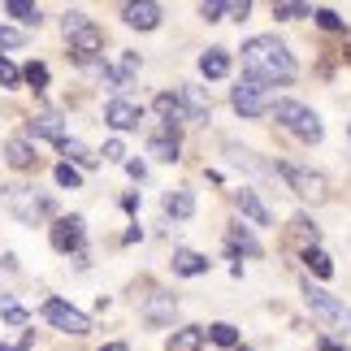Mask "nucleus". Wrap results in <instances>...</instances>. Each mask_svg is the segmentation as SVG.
Here are the masks:
<instances>
[{"instance_id": "7", "label": "nucleus", "mask_w": 351, "mask_h": 351, "mask_svg": "<svg viewBox=\"0 0 351 351\" xmlns=\"http://www.w3.org/2000/svg\"><path fill=\"white\" fill-rule=\"evenodd\" d=\"M44 321H52L57 330H65V334H74V339H83V334L91 330V321L78 313V308H70L65 300H48L44 304Z\"/></svg>"}, {"instance_id": "8", "label": "nucleus", "mask_w": 351, "mask_h": 351, "mask_svg": "<svg viewBox=\"0 0 351 351\" xmlns=\"http://www.w3.org/2000/svg\"><path fill=\"white\" fill-rule=\"evenodd\" d=\"M70 52H74L78 65H96V57L104 52V31H100L96 22H87L78 35H70Z\"/></svg>"}, {"instance_id": "22", "label": "nucleus", "mask_w": 351, "mask_h": 351, "mask_svg": "<svg viewBox=\"0 0 351 351\" xmlns=\"http://www.w3.org/2000/svg\"><path fill=\"white\" fill-rule=\"evenodd\" d=\"M5 13H9V18H18V22H26V26H39V22H44L39 5H31V0H5Z\"/></svg>"}, {"instance_id": "13", "label": "nucleus", "mask_w": 351, "mask_h": 351, "mask_svg": "<svg viewBox=\"0 0 351 351\" xmlns=\"http://www.w3.org/2000/svg\"><path fill=\"white\" fill-rule=\"evenodd\" d=\"M121 18H126L134 31H156L160 26V5H152V0H134V5L121 9Z\"/></svg>"}, {"instance_id": "27", "label": "nucleus", "mask_w": 351, "mask_h": 351, "mask_svg": "<svg viewBox=\"0 0 351 351\" xmlns=\"http://www.w3.org/2000/svg\"><path fill=\"white\" fill-rule=\"evenodd\" d=\"M274 18L300 22V18H313V9H308V5H295V0H278V5H274Z\"/></svg>"}, {"instance_id": "12", "label": "nucleus", "mask_w": 351, "mask_h": 351, "mask_svg": "<svg viewBox=\"0 0 351 351\" xmlns=\"http://www.w3.org/2000/svg\"><path fill=\"white\" fill-rule=\"evenodd\" d=\"M178 100H182V109H186V121H208V117H213V104H208V96H204V87L182 83Z\"/></svg>"}, {"instance_id": "34", "label": "nucleus", "mask_w": 351, "mask_h": 351, "mask_svg": "<svg viewBox=\"0 0 351 351\" xmlns=\"http://www.w3.org/2000/svg\"><path fill=\"white\" fill-rule=\"evenodd\" d=\"M0 83H5V87H18L22 83V70L13 61H5V57H0Z\"/></svg>"}, {"instance_id": "32", "label": "nucleus", "mask_w": 351, "mask_h": 351, "mask_svg": "<svg viewBox=\"0 0 351 351\" xmlns=\"http://www.w3.org/2000/svg\"><path fill=\"white\" fill-rule=\"evenodd\" d=\"M313 18H317L321 31H343V18H339L334 9H313Z\"/></svg>"}, {"instance_id": "44", "label": "nucleus", "mask_w": 351, "mask_h": 351, "mask_svg": "<svg viewBox=\"0 0 351 351\" xmlns=\"http://www.w3.org/2000/svg\"><path fill=\"white\" fill-rule=\"evenodd\" d=\"M347 326H351V321H347Z\"/></svg>"}, {"instance_id": "25", "label": "nucleus", "mask_w": 351, "mask_h": 351, "mask_svg": "<svg viewBox=\"0 0 351 351\" xmlns=\"http://www.w3.org/2000/svg\"><path fill=\"white\" fill-rule=\"evenodd\" d=\"M147 152H152L156 160H178V139H173V134H152V143H147Z\"/></svg>"}, {"instance_id": "29", "label": "nucleus", "mask_w": 351, "mask_h": 351, "mask_svg": "<svg viewBox=\"0 0 351 351\" xmlns=\"http://www.w3.org/2000/svg\"><path fill=\"white\" fill-rule=\"evenodd\" d=\"M291 234L300 239L304 247H317V226L308 221V217H295V221H291Z\"/></svg>"}, {"instance_id": "39", "label": "nucleus", "mask_w": 351, "mask_h": 351, "mask_svg": "<svg viewBox=\"0 0 351 351\" xmlns=\"http://www.w3.org/2000/svg\"><path fill=\"white\" fill-rule=\"evenodd\" d=\"M126 156V147H121V139H109L104 143V160H121Z\"/></svg>"}, {"instance_id": "38", "label": "nucleus", "mask_w": 351, "mask_h": 351, "mask_svg": "<svg viewBox=\"0 0 351 351\" xmlns=\"http://www.w3.org/2000/svg\"><path fill=\"white\" fill-rule=\"evenodd\" d=\"M247 13H252V5H247V0H234V5H226V18H234V22H243Z\"/></svg>"}, {"instance_id": "11", "label": "nucleus", "mask_w": 351, "mask_h": 351, "mask_svg": "<svg viewBox=\"0 0 351 351\" xmlns=\"http://www.w3.org/2000/svg\"><path fill=\"white\" fill-rule=\"evenodd\" d=\"M52 247L57 252H78L83 247V217H61L52 226Z\"/></svg>"}, {"instance_id": "23", "label": "nucleus", "mask_w": 351, "mask_h": 351, "mask_svg": "<svg viewBox=\"0 0 351 351\" xmlns=\"http://www.w3.org/2000/svg\"><path fill=\"white\" fill-rule=\"evenodd\" d=\"M226 243H230V252H243V256H261V243L252 239V230H243V226H230V234H226Z\"/></svg>"}, {"instance_id": "28", "label": "nucleus", "mask_w": 351, "mask_h": 351, "mask_svg": "<svg viewBox=\"0 0 351 351\" xmlns=\"http://www.w3.org/2000/svg\"><path fill=\"white\" fill-rule=\"evenodd\" d=\"M208 339L217 343V347H239V330L230 326V321H217V326L208 330Z\"/></svg>"}, {"instance_id": "26", "label": "nucleus", "mask_w": 351, "mask_h": 351, "mask_svg": "<svg viewBox=\"0 0 351 351\" xmlns=\"http://www.w3.org/2000/svg\"><path fill=\"white\" fill-rule=\"evenodd\" d=\"M304 265L313 269L317 278H330V274H334V261H330V256L321 252V247H304Z\"/></svg>"}, {"instance_id": "14", "label": "nucleus", "mask_w": 351, "mask_h": 351, "mask_svg": "<svg viewBox=\"0 0 351 351\" xmlns=\"http://www.w3.org/2000/svg\"><path fill=\"white\" fill-rule=\"evenodd\" d=\"M234 204H239L243 217H252L256 226H274V213H269V208L261 204V195L247 191V186H243V191H234Z\"/></svg>"}, {"instance_id": "20", "label": "nucleus", "mask_w": 351, "mask_h": 351, "mask_svg": "<svg viewBox=\"0 0 351 351\" xmlns=\"http://www.w3.org/2000/svg\"><path fill=\"white\" fill-rule=\"evenodd\" d=\"M5 160H9L13 169H35L39 156H35V147L26 143V139H9V143H5Z\"/></svg>"}, {"instance_id": "9", "label": "nucleus", "mask_w": 351, "mask_h": 351, "mask_svg": "<svg viewBox=\"0 0 351 351\" xmlns=\"http://www.w3.org/2000/svg\"><path fill=\"white\" fill-rule=\"evenodd\" d=\"M104 121H109L113 130H134L143 121V109L134 100H109L104 104Z\"/></svg>"}, {"instance_id": "31", "label": "nucleus", "mask_w": 351, "mask_h": 351, "mask_svg": "<svg viewBox=\"0 0 351 351\" xmlns=\"http://www.w3.org/2000/svg\"><path fill=\"white\" fill-rule=\"evenodd\" d=\"M22 78H26V83H31L35 91H44V87H48V65L31 61V65H26V70H22Z\"/></svg>"}, {"instance_id": "35", "label": "nucleus", "mask_w": 351, "mask_h": 351, "mask_svg": "<svg viewBox=\"0 0 351 351\" xmlns=\"http://www.w3.org/2000/svg\"><path fill=\"white\" fill-rule=\"evenodd\" d=\"M61 26H65V35H78V31H83V26H87V13L70 9V13H65V18H61Z\"/></svg>"}, {"instance_id": "21", "label": "nucleus", "mask_w": 351, "mask_h": 351, "mask_svg": "<svg viewBox=\"0 0 351 351\" xmlns=\"http://www.w3.org/2000/svg\"><path fill=\"white\" fill-rule=\"evenodd\" d=\"M143 317L152 321V326H165V321H173V295H152L143 308Z\"/></svg>"}, {"instance_id": "36", "label": "nucleus", "mask_w": 351, "mask_h": 351, "mask_svg": "<svg viewBox=\"0 0 351 351\" xmlns=\"http://www.w3.org/2000/svg\"><path fill=\"white\" fill-rule=\"evenodd\" d=\"M22 44H26L22 31H13V26H0V48H22Z\"/></svg>"}, {"instance_id": "42", "label": "nucleus", "mask_w": 351, "mask_h": 351, "mask_svg": "<svg viewBox=\"0 0 351 351\" xmlns=\"http://www.w3.org/2000/svg\"><path fill=\"white\" fill-rule=\"evenodd\" d=\"M239 351H252V347H239Z\"/></svg>"}, {"instance_id": "30", "label": "nucleus", "mask_w": 351, "mask_h": 351, "mask_svg": "<svg viewBox=\"0 0 351 351\" xmlns=\"http://www.w3.org/2000/svg\"><path fill=\"white\" fill-rule=\"evenodd\" d=\"M0 317L13 321V326H26V308L18 300H9V295H0Z\"/></svg>"}, {"instance_id": "18", "label": "nucleus", "mask_w": 351, "mask_h": 351, "mask_svg": "<svg viewBox=\"0 0 351 351\" xmlns=\"http://www.w3.org/2000/svg\"><path fill=\"white\" fill-rule=\"evenodd\" d=\"M204 339L208 334L199 326H182V330L169 334V351H204Z\"/></svg>"}, {"instance_id": "19", "label": "nucleus", "mask_w": 351, "mask_h": 351, "mask_svg": "<svg viewBox=\"0 0 351 351\" xmlns=\"http://www.w3.org/2000/svg\"><path fill=\"white\" fill-rule=\"evenodd\" d=\"M199 74H204V78H226V74H230V52H226V48H208L204 57H199Z\"/></svg>"}, {"instance_id": "2", "label": "nucleus", "mask_w": 351, "mask_h": 351, "mask_svg": "<svg viewBox=\"0 0 351 351\" xmlns=\"http://www.w3.org/2000/svg\"><path fill=\"white\" fill-rule=\"evenodd\" d=\"M269 113H274V117L282 121V126H287V130L295 134V139H304V143H321V134H326L321 117H317L313 109H308V104H300V100H278Z\"/></svg>"}, {"instance_id": "10", "label": "nucleus", "mask_w": 351, "mask_h": 351, "mask_svg": "<svg viewBox=\"0 0 351 351\" xmlns=\"http://www.w3.org/2000/svg\"><path fill=\"white\" fill-rule=\"evenodd\" d=\"M152 109H156V117H160V121H165V134H173V139H178V126L186 121L182 100H178V96H169V91H160V96L152 100Z\"/></svg>"}, {"instance_id": "24", "label": "nucleus", "mask_w": 351, "mask_h": 351, "mask_svg": "<svg viewBox=\"0 0 351 351\" xmlns=\"http://www.w3.org/2000/svg\"><path fill=\"white\" fill-rule=\"evenodd\" d=\"M61 152L70 156V165H83V169H91V165H96V160H100V156L91 152L87 143H78V139H65V143H61Z\"/></svg>"}, {"instance_id": "6", "label": "nucleus", "mask_w": 351, "mask_h": 351, "mask_svg": "<svg viewBox=\"0 0 351 351\" xmlns=\"http://www.w3.org/2000/svg\"><path fill=\"white\" fill-rule=\"evenodd\" d=\"M304 300H308V308L321 317V321H330V326H347L351 321V313L334 300L330 291H321V287H313V282H304Z\"/></svg>"}, {"instance_id": "40", "label": "nucleus", "mask_w": 351, "mask_h": 351, "mask_svg": "<svg viewBox=\"0 0 351 351\" xmlns=\"http://www.w3.org/2000/svg\"><path fill=\"white\" fill-rule=\"evenodd\" d=\"M126 173H130V178H139V182H143V173H147V169H143V160H126Z\"/></svg>"}, {"instance_id": "16", "label": "nucleus", "mask_w": 351, "mask_h": 351, "mask_svg": "<svg viewBox=\"0 0 351 351\" xmlns=\"http://www.w3.org/2000/svg\"><path fill=\"white\" fill-rule=\"evenodd\" d=\"M26 130H31V134H39V139H52V143H65V139H70V134H65V126H61V117L57 113H44V117H35L31 121V126H26Z\"/></svg>"}, {"instance_id": "33", "label": "nucleus", "mask_w": 351, "mask_h": 351, "mask_svg": "<svg viewBox=\"0 0 351 351\" xmlns=\"http://www.w3.org/2000/svg\"><path fill=\"white\" fill-rule=\"evenodd\" d=\"M57 182H61V186H70V191H74V186L83 182V173H78V169L70 165V160H61V165H57Z\"/></svg>"}, {"instance_id": "43", "label": "nucleus", "mask_w": 351, "mask_h": 351, "mask_svg": "<svg viewBox=\"0 0 351 351\" xmlns=\"http://www.w3.org/2000/svg\"><path fill=\"white\" fill-rule=\"evenodd\" d=\"M347 61H351V48H347Z\"/></svg>"}, {"instance_id": "15", "label": "nucleus", "mask_w": 351, "mask_h": 351, "mask_svg": "<svg viewBox=\"0 0 351 351\" xmlns=\"http://www.w3.org/2000/svg\"><path fill=\"white\" fill-rule=\"evenodd\" d=\"M173 274H182V278L208 274V256H199V252H191V247H178V252H173Z\"/></svg>"}, {"instance_id": "3", "label": "nucleus", "mask_w": 351, "mask_h": 351, "mask_svg": "<svg viewBox=\"0 0 351 351\" xmlns=\"http://www.w3.org/2000/svg\"><path fill=\"white\" fill-rule=\"evenodd\" d=\"M5 204L13 208V217L26 221V226H35V221H44L57 213V204H52L48 195H35V186H9L5 191Z\"/></svg>"}, {"instance_id": "41", "label": "nucleus", "mask_w": 351, "mask_h": 351, "mask_svg": "<svg viewBox=\"0 0 351 351\" xmlns=\"http://www.w3.org/2000/svg\"><path fill=\"white\" fill-rule=\"evenodd\" d=\"M100 351H126V343H109V347H100Z\"/></svg>"}, {"instance_id": "4", "label": "nucleus", "mask_w": 351, "mask_h": 351, "mask_svg": "<svg viewBox=\"0 0 351 351\" xmlns=\"http://www.w3.org/2000/svg\"><path fill=\"white\" fill-rule=\"evenodd\" d=\"M230 104L243 117H265L274 109V96H269V83H261V78H239V87L230 91Z\"/></svg>"}, {"instance_id": "1", "label": "nucleus", "mask_w": 351, "mask_h": 351, "mask_svg": "<svg viewBox=\"0 0 351 351\" xmlns=\"http://www.w3.org/2000/svg\"><path fill=\"white\" fill-rule=\"evenodd\" d=\"M243 70L247 78H261V83H291L295 78V57L287 52V44L274 35H256L243 44Z\"/></svg>"}, {"instance_id": "17", "label": "nucleus", "mask_w": 351, "mask_h": 351, "mask_svg": "<svg viewBox=\"0 0 351 351\" xmlns=\"http://www.w3.org/2000/svg\"><path fill=\"white\" fill-rule=\"evenodd\" d=\"M191 213H195V195L191 191H182V186H178V191L165 195V217L169 221H186Z\"/></svg>"}, {"instance_id": "37", "label": "nucleus", "mask_w": 351, "mask_h": 351, "mask_svg": "<svg viewBox=\"0 0 351 351\" xmlns=\"http://www.w3.org/2000/svg\"><path fill=\"white\" fill-rule=\"evenodd\" d=\"M221 13H226V5H221V0H213V5L204 0V5H199V18H208V22H217Z\"/></svg>"}, {"instance_id": "5", "label": "nucleus", "mask_w": 351, "mask_h": 351, "mask_svg": "<svg viewBox=\"0 0 351 351\" xmlns=\"http://www.w3.org/2000/svg\"><path fill=\"white\" fill-rule=\"evenodd\" d=\"M278 173H282V178H287V186H291L295 195L313 199V204H321V199H330V182L321 178V173L304 169V165H278Z\"/></svg>"}]
</instances>
